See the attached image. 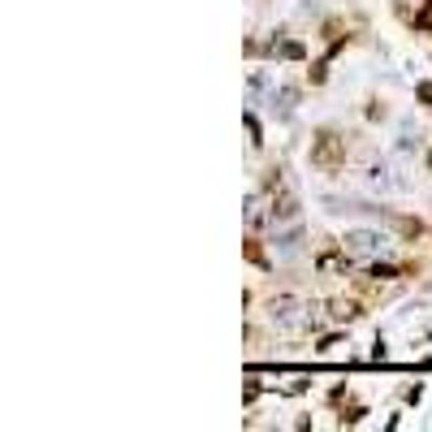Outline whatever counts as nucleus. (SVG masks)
<instances>
[{"instance_id": "f257e3e1", "label": "nucleus", "mask_w": 432, "mask_h": 432, "mask_svg": "<svg viewBox=\"0 0 432 432\" xmlns=\"http://www.w3.org/2000/svg\"><path fill=\"white\" fill-rule=\"evenodd\" d=\"M311 165L325 169V173H338L346 165V138L338 130H316V138H311Z\"/></svg>"}, {"instance_id": "423d86ee", "label": "nucleus", "mask_w": 432, "mask_h": 432, "mask_svg": "<svg viewBox=\"0 0 432 432\" xmlns=\"http://www.w3.org/2000/svg\"><path fill=\"white\" fill-rule=\"evenodd\" d=\"M428 169H432V156H428Z\"/></svg>"}, {"instance_id": "39448f33", "label": "nucleus", "mask_w": 432, "mask_h": 432, "mask_svg": "<svg viewBox=\"0 0 432 432\" xmlns=\"http://www.w3.org/2000/svg\"><path fill=\"white\" fill-rule=\"evenodd\" d=\"M415 91H420V100L432 108V83H420V87H415Z\"/></svg>"}, {"instance_id": "7ed1b4c3", "label": "nucleus", "mask_w": 432, "mask_h": 432, "mask_svg": "<svg viewBox=\"0 0 432 432\" xmlns=\"http://www.w3.org/2000/svg\"><path fill=\"white\" fill-rule=\"evenodd\" d=\"M411 26H415V30H432V0H428V5L411 18Z\"/></svg>"}, {"instance_id": "f03ea898", "label": "nucleus", "mask_w": 432, "mask_h": 432, "mask_svg": "<svg viewBox=\"0 0 432 432\" xmlns=\"http://www.w3.org/2000/svg\"><path fill=\"white\" fill-rule=\"evenodd\" d=\"M342 247L355 251V255H376V251H385V238H380V234H350Z\"/></svg>"}, {"instance_id": "20e7f679", "label": "nucleus", "mask_w": 432, "mask_h": 432, "mask_svg": "<svg viewBox=\"0 0 432 432\" xmlns=\"http://www.w3.org/2000/svg\"><path fill=\"white\" fill-rule=\"evenodd\" d=\"M243 251H247V260H251V264L268 268V260H264V251H260V243H255V238H247V247H243Z\"/></svg>"}]
</instances>
